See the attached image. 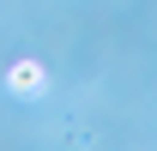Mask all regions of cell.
Wrapping results in <instances>:
<instances>
[{
	"mask_svg": "<svg viewBox=\"0 0 157 151\" xmlns=\"http://www.w3.org/2000/svg\"><path fill=\"white\" fill-rule=\"evenodd\" d=\"M6 85H12V91H18V97H36V91H42V67H36V60H18Z\"/></svg>",
	"mask_w": 157,
	"mask_h": 151,
	"instance_id": "obj_1",
	"label": "cell"
}]
</instances>
